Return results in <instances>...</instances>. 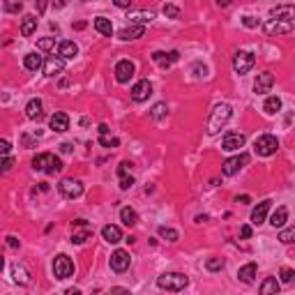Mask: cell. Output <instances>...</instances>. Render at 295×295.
<instances>
[{
	"mask_svg": "<svg viewBox=\"0 0 295 295\" xmlns=\"http://www.w3.org/2000/svg\"><path fill=\"white\" fill-rule=\"evenodd\" d=\"M178 58H180V53L178 51H168V53H164V51H157L155 53V55H152V60L157 62L159 67L161 69H168L171 67V65H173L175 60H178Z\"/></svg>",
	"mask_w": 295,
	"mask_h": 295,
	"instance_id": "cell-18",
	"label": "cell"
},
{
	"mask_svg": "<svg viewBox=\"0 0 295 295\" xmlns=\"http://www.w3.org/2000/svg\"><path fill=\"white\" fill-rule=\"evenodd\" d=\"M58 189H60V194L65 198H79L83 194V185H81V180H76V178H65V180L58 185Z\"/></svg>",
	"mask_w": 295,
	"mask_h": 295,
	"instance_id": "cell-7",
	"label": "cell"
},
{
	"mask_svg": "<svg viewBox=\"0 0 295 295\" xmlns=\"http://www.w3.org/2000/svg\"><path fill=\"white\" fill-rule=\"evenodd\" d=\"M251 198L249 196H238V203H249Z\"/></svg>",
	"mask_w": 295,
	"mask_h": 295,
	"instance_id": "cell-55",
	"label": "cell"
},
{
	"mask_svg": "<svg viewBox=\"0 0 295 295\" xmlns=\"http://www.w3.org/2000/svg\"><path fill=\"white\" fill-rule=\"evenodd\" d=\"M102 235H104V240L108 244H118L122 240V231L118 226H113V224H106V226L102 228Z\"/></svg>",
	"mask_w": 295,
	"mask_h": 295,
	"instance_id": "cell-22",
	"label": "cell"
},
{
	"mask_svg": "<svg viewBox=\"0 0 295 295\" xmlns=\"http://www.w3.org/2000/svg\"><path fill=\"white\" fill-rule=\"evenodd\" d=\"M286 219H288V210L281 205V208H277V210L272 212V217H270V224H272L274 228H281L284 224H286Z\"/></svg>",
	"mask_w": 295,
	"mask_h": 295,
	"instance_id": "cell-30",
	"label": "cell"
},
{
	"mask_svg": "<svg viewBox=\"0 0 295 295\" xmlns=\"http://www.w3.org/2000/svg\"><path fill=\"white\" fill-rule=\"evenodd\" d=\"M254 277H256V263H247L238 270V279L244 281V284H251Z\"/></svg>",
	"mask_w": 295,
	"mask_h": 295,
	"instance_id": "cell-26",
	"label": "cell"
},
{
	"mask_svg": "<svg viewBox=\"0 0 295 295\" xmlns=\"http://www.w3.org/2000/svg\"><path fill=\"white\" fill-rule=\"evenodd\" d=\"M242 23H244V26H247V28H256V26H258V21H256V19H254V16H244V19H242Z\"/></svg>",
	"mask_w": 295,
	"mask_h": 295,
	"instance_id": "cell-45",
	"label": "cell"
},
{
	"mask_svg": "<svg viewBox=\"0 0 295 295\" xmlns=\"http://www.w3.org/2000/svg\"><path fill=\"white\" fill-rule=\"evenodd\" d=\"M92 238V228L88 226L85 219H76L74 221V233H72V242L74 244H83Z\"/></svg>",
	"mask_w": 295,
	"mask_h": 295,
	"instance_id": "cell-9",
	"label": "cell"
},
{
	"mask_svg": "<svg viewBox=\"0 0 295 295\" xmlns=\"http://www.w3.org/2000/svg\"><path fill=\"white\" fill-rule=\"evenodd\" d=\"M44 106H42V99H30L28 104H26V115L30 118V120H42L44 118V111H42Z\"/></svg>",
	"mask_w": 295,
	"mask_h": 295,
	"instance_id": "cell-20",
	"label": "cell"
},
{
	"mask_svg": "<svg viewBox=\"0 0 295 295\" xmlns=\"http://www.w3.org/2000/svg\"><path fill=\"white\" fill-rule=\"evenodd\" d=\"M205 268H208L210 272H217V270H221V268H224V258H208Z\"/></svg>",
	"mask_w": 295,
	"mask_h": 295,
	"instance_id": "cell-39",
	"label": "cell"
},
{
	"mask_svg": "<svg viewBox=\"0 0 295 295\" xmlns=\"http://www.w3.org/2000/svg\"><path fill=\"white\" fill-rule=\"evenodd\" d=\"M157 233H159V238H164L166 242H178V238H180L175 228H168V226H159Z\"/></svg>",
	"mask_w": 295,
	"mask_h": 295,
	"instance_id": "cell-34",
	"label": "cell"
},
{
	"mask_svg": "<svg viewBox=\"0 0 295 295\" xmlns=\"http://www.w3.org/2000/svg\"><path fill=\"white\" fill-rule=\"evenodd\" d=\"M244 141H247V138H244V134H238V132H228L226 136L221 138V148H224L226 152H235V150H240V148H242Z\"/></svg>",
	"mask_w": 295,
	"mask_h": 295,
	"instance_id": "cell-12",
	"label": "cell"
},
{
	"mask_svg": "<svg viewBox=\"0 0 295 295\" xmlns=\"http://www.w3.org/2000/svg\"><path fill=\"white\" fill-rule=\"evenodd\" d=\"M62 69H65V60H62V58H49L44 65V74L55 76V74H60Z\"/></svg>",
	"mask_w": 295,
	"mask_h": 295,
	"instance_id": "cell-25",
	"label": "cell"
},
{
	"mask_svg": "<svg viewBox=\"0 0 295 295\" xmlns=\"http://www.w3.org/2000/svg\"><path fill=\"white\" fill-rule=\"evenodd\" d=\"M7 244H9V247H19V244H21V242L16 240L14 235H9V238H7Z\"/></svg>",
	"mask_w": 295,
	"mask_h": 295,
	"instance_id": "cell-52",
	"label": "cell"
},
{
	"mask_svg": "<svg viewBox=\"0 0 295 295\" xmlns=\"http://www.w3.org/2000/svg\"><path fill=\"white\" fill-rule=\"evenodd\" d=\"M76 53H79V46H76L74 42H69V39L60 42V46H58V55H60L62 60H72Z\"/></svg>",
	"mask_w": 295,
	"mask_h": 295,
	"instance_id": "cell-23",
	"label": "cell"
},
{
	"mask_svg": "<svg viewBox=\"0 0 295 295\" xmlns=\"http://www.w3.org/2000/svg\"><path fill=\"white\" fill-rule=\"evenodd\" d=\"M150 21H152V12H148V14H145V12H138V14L132 19V23H136V26H143V28H145V23H150Z\"/></svg>",
	"mask_w": 295,
	"mask_h": 295,
	"instance_id": "cell-38",
	"label": "cell"
},
{
	"mask_svg": "<svg viewBox=\"0 0 295 295\" xmlns=\"http://www.w3.org/2000/svg\"><path fill=\"white\" fill-rule=\"evenodd\" d=\"M166 104H161V102H159V104H155L152 106V118H155V120H159V118H164V115H166Z\"/></svg>",
	"mask_w": 295,
	"mask_h": 295,
	"instance_id": "cell-40",
	"label": "cell"
},
{
	"mask_svg": "<svg viewBox=\"0 0 295 295\" xmlns=\"http://www.w3.org/2000/svg\"><path fill=\"white\" fill-rule=\"evenodd\" d=\"M187 284H189V279L182 272H164L157 277V286L161 288V291H173V293H178L182 288H187Z\"/></svg>",
	"mask_w": 295,
	"mask_h": 295,
	"instance_id": "cell-1",
	"label": "cell"
},
{
	"mask_svg": "<svg viewBox=\"0 0 295 295\" xmlns=\"http://www.w3.org/2000/svg\"><path fill=\"white\" fill-rule=\"evenodd\" d=\"M150 95H152V83L148 81V79L138 81V83L132 88V99H134V102H145Z\"/></svg>",
	"mask_w": 295,
	"mask_h": 295,
	"instance_id": "cell-16",
	"label": "cell"
},
{
	"mask_svg": "<svg viewBox=\"0 0 295 295\" xmlns=\"http://www.w3.org/2000/svg\"><path fill=\"white\" fill-rule=\"evenodd\" d=\"M72 150H74V145L72 143H62L60 145V152H72Z\"/></svg>",
	"mask_w": 295,
	"mask_h": 295,
	"instance_id": "cell-53",
	"label": "cell"
},
{
	"mask_svg": "<svg viewBox=\"0 0 295 295\" xmlns=\"http://www.w3.org/2000/svg\"><path fill=\"white\" fill-rule=\"evenodd\" d=\"M65 295H83V293H81L79 288H67V293H65Z\"/></svg>",
	"mask_w": 295,
	"mask_h": 295,
	"instance_id": "cell-54",
	"label": "cell"
},
{
	"mask_svg": "<svg viewBox=\"0 0 295 295\" xmlns=\"http://www.w3.org/2000/svg\"><path fill=\"white\" fill-rule=\"evenodd\" d=\"M254 150H256V155H261V157H270V155H274V152L279 150V141H277V136H272V134H263V136L256 138Z\"/></svg>",
	"mask_w": 295,
	"mask_h": 295,
	"instance_id": "cell-4",
	"label": "cell"
},
{
	"mask_svg": "<svg viewBox=\"0 0 295 295\" xmlns=\"http://www.w3.org/2000/svg\"><path fill=\"white\" fill-rule=\"evenodd\" d=\"M35 30H37V16H32V14L23 16V21H21V35L23 37H30Z\"/></svg>",
	"mask_w": 295,
	"mask_h": 295,
	"instance_id": "cell-27",
	"label": "cell"
},
{
	"mask_svg": "<svg viewBox=\"0 0 295 295\" xmlns=\"http://www.w3.org/2000/svg\"><path fill=\"white\" fill-rule=\"evenodd\" d=\"M12 166H14V159H12V157H5V161H2V171L7 173Z\"/></svg>",
	"mask_w": 295,
	"mask_h": 295,
	"instance_id": "cell-49",
	"label": "cell"
},
{
	"mask_svg": "<svg viewBox=\"0 0 295 295\" xmlns=\"http://www.w3.org/2000/svg\"><path fill=\"white\" fill-rule=\"evenodd\" d=\"M53 274H55V279H67V277H72V274H74V261L69 256H65V254L55 256V261H53Z\"/></svg>",
	"mask_w": 295,
	"mask_h": 295,
	"instance_id": "cell-6",
	"label": "cell"
},
{
	"mask_svg": "<svg viewBox=\"0 0 295 295\" xmlns=\"http://www.w3.org/2000/svg\"><path fill=\"white\" fill-rule=\"evenodd\" d=\"M49 125H51L53 132H67V129H69V115L62 113V111H55V113L51 115Z\"/></svg>",
	"mask_w": 295,
	"mask_h": 295,
	"instance_id": "cell-19",
	"label": "cell"
},
{
	"mask_svg": "<svg viewBox=\"0 0 295 295\" xmlns=\"http://www.w3.org/2000/svg\"><path fill=\"white\" fill-rule=\"evenodd\" d=\"M143 32H145L143 26H129V28H122V30L118 32V37H120L122 42H132V39L143 37Z\"/></svg>",
	"mask_w": 295,
	"mask_h": 295,
	"instance_id": "cell-21",
	"label": "cell"
},
{
	"mask_svg": "<svg viewBox=\"0 0 295 295\" xmlns=\"http://www.w3.org/2000/svg\"><path fill=\"white\" fill-rule=\"evenodd\" d=\"M263 30L274 37V35H288V32L293 30V23H286V21H277V19H270V21H265Z\"/></svg>",
	"mask_w": 295,
	"mask_h": 295,
	"instance_id": "cell-11",
	"label": "cell"
},
{
	"mask_svg": "<svg viewBox=\"0 0 295 295\" xmlns=\"http://www.w3.org/2000/svg\"><path fill=\"white\" fill-rule=\"evenodd\" d=\"M12 274H14L16 284H30V272H28L23 265H14V268H12Z\"/></svg>",
	"mask_w": 295,
	"mask_h": 295,
	"instance_id": "cell-32",
	"label": "cell"
},
{
	"mask_svg": "<svg viewBox=\"0 0 295 295\" xmlns=\"http://www.w3.org/2000/svg\"><path fill=\"white\" fill-rule=\"evenodd\" d=\"M164 14L168 19H178L180 16V7H175V5H164Z\"/></svg>",
	"mask_w": 295,
	"mask_h": 295,
	"instance_id": "cell-42",
	"label": "cell"
},
{
	"mask_svg": "<svg viewBox=\"0 0 295 295\" xmlns=\"http://www.w3.org/2000/svg\"><path fill=\"white\" fill-rule=\"evenodd\" d=\"M9 148H12V145H9L7 141H0V152H2L5 157H9Z\"/></svg>",
	"mask_w": 295,
	"mask_h": 295,
	"instance_id": "cell-50",
	"label": "cell"
},
{
	"mask_svg": "<svg viewBox=\"0 0 295 295\" xmlns=\"http://www.w3.org/2000/svg\"><path fill=\"white\" fill-rule=\"evenodd\" d=\"M120 221L125 224V226H134V224L138 221L136 210H134V208H122L120 210Z\"/></svg>",
	"mask_w": 295,
	"mask_h": 295,
	"instance_id": "cell-31",
	"label": "cell"
},
{
	"mask_svg": "<svg viewBox=\"0 0 295 295\" xmlns=\"http://www.w3.org/2000/svg\"><path fill=\"white\" fill-rule=\"evenodd\" d=\"M95 30H97L99 35H104V37H111V35H113V26H111L108 19L97 16V19H95Z\"/></svg>",
	"mask_w": 295,
	"mask_h": 295,
	"instance_id": "cell-29",
	"label": "cell"
},
{
	"mask_svg": "<svg viewBox=\"0 0 295 295\" xmlns=\"http://www.w3.org/2000/svg\"><path fill=\"white\" fill-rule=\"evenodd\" d=\"M279 108H281V99H279V97H274V95H272V97H268V99H265L263 111H265L268 115H274L277 111H279Z\"/></svg>",
	"mask_w": 295,
	"mask_h": 295,
	"instance_id": "cell-33",
	"label": "cell"
},
{
	"mask_svg": "<svg viewBox=\"0 0 295 295\" xmlns=\"http://www.w3.org/2000/svg\"><path fill=\"white\" fill-rule=\"evenodd\" d=\"M2 9H5V12H21L23 2H5V5H2Z\"/></svg>",
	"mask_w": 295,
	"mask_h": 295,
	"instance_id": "cell-43",
	"label": "cell"
},
{
	"mask_svg": "<svg viewBox=\"0 0 295 295\" xmlns=\"http://www.w3.org/2000/svg\"><path fill=\"white\" fill-rule=\"evenodd\" d=\"M132 185H134V178H132V175H122L120 178V189H129Z\"/></svg>",
	"mask_w": 295,
	"mask_h": 295,
	"instance_id": "cell-44",
	"label": "cell"
},
{
	"mask_svg": "<svg viewBox=\"0 0 295 295\" xmlns=\"http://www.w3.org/2000/svg\"><path fill=\"white\" fill-rule=\"evenodd\" d=\"M270 14H272V19H277V21L291 23L295 19V5H277V7L270 9Z\"/></svg>",
	"mask_w": 295,
	"mask_h": 295,
	"instance_id": "cell-17",
	"label": "cell"
},
{
	"mask_svg": "<svg viewBox=\"0 0 295 295\" xmlns=\"http://www.w3.org/2000/svg\"><path fill=\"white\" fill-rule=\"evenodd\" d=\"M37 49L39 51H53L55 49V37H42L37 42Z\"/></svg>",
	"mask_w": 295,
	"mask_h": 295,
	"instance_id": "cell-35",
	"label": "cell"
},
{
	"mask_svg": "<svg viewBox=\"0 0 295 295\" xmlns=\"http://www.w3.org/2000/svg\"><path fill=\"white\" fill-rule=\"evenodd\" d=\"M23 65H26V69H30V72H37V69L44 67V58L37 55V53H28V55L23 58Z\"/></svg>",
	"mask_w": 295,
	"mask_h": 295,
	"instance_id": "cell-28",
	"label": "cell"
},
{
	"mask_svg": "<svg viewBox=\"0 0 295 295\" xmlns=\"http://www.w3.org/2000/svg\"><path fill=\"white\" fill-rule=\"evenodd\" d=\"M134 62L132 60H120L118 65H115V81L118 83H127L129 79L134 76Z\"/></svg>",
	"mask_w": 295,
	"mask_h": 295,
	"instance_id": "cell-13",
	"label": "cell"
},
{
	"mask_svg": "<svg viewBox=\"0 0 295 295\" xmlns=\"http://www.w3.org/2000/svg\"><path fill=\"white\" fill-rule=\"evenodd\" d=\"M129 168H132V164H129V161H122L120 168H118V173H120V178H122V175H127V173H129Z\"/></svg>",
	"mask_w": 295,
	"mask_h": 295,
	"instance_id": "cell-46",
	"label": "cell"
},
{
	"mask_svg": "<svg viewBox=\"0 0 295 295\" xmlns=\"http://www.w3.org/2000/svg\"><path fill=\"white\" fill-rule=\"evenodd\" d=\"M115 7L129 9V7H132V0H115Z\"/></svg>",
	"mask_w": 295,
	"mask_h": 295,
	"instance_id": "cell-48",
	"label": "cell"
},
{
	"mask_svg": "<svg viewBox=\"0 0 295 295\" xmlns=\"http://www.w3.org/2000/svg\"><path fill=\"white\" fill-rule=\"evenodd\" d=\"M254 62H256V58H254V53L249 51H238L233 58V69L238 72V74H247L251 67H254Z\"/></svg>",
	"mask_w": 295,
	"mask_h": 295,
	"instance_id": "cell-8",
	"label": "cell"
},
{
	"mask_svg": "<svg viewBox=\"0 0 295 295\" xmlns=\"http://www.w3.org/2000/svg\"><path fill=\"white\" fill-rule=\"evenodd\" d=\"M108 295H132V293H129L127 288H120V286H115V288H111V293H108Z\"/></svg>",
	"mask_w": 295,
	"mask_h": 295,
	"instance_id": "cell-47",
	"label": "cell"
},
{
	"mask_svg": "<svg viewBox=\"0 0 295 295\" xmlns=\"http://www.w3.org/2000/svg\"><path fill=\"white\" fill-rule=\"evenodd\" d=\"M281 281L277 277H268V279L261 284V295H279Z\"/></svg>",
	"mask_w": 295,
	"mask_h": 295,
	"instance_id": "cell-24",
	"label": "cell"
},
{
	"mask_svg": "<svg viewBox=\"0 0 295 295\" xmlns=\"http://www.w3.org/2000/svg\"><path fill=\"white\" fill-rule=\"evenodd\" d=\"M279 277H281V284H291V281L295 279V272L291 270V268H281Z\"/></svg>",
	"mask_w": 295,
	"mask_h": 295,
	"instance_id": "cell-41",
	"label": "cell"
},
{
	"mask_svg": "<svg viewBox=\"0 0 295 295\" xmlns=\"http://www.w3.org/2000/svg\"><path fill=\"white\" fill-rule=\"evenodd\" d=\"M272 85H274V76L270 72H261L258 79L254 81V92L256 95H265V92L272 90Z\"/></svg>",
	"mask_w": 295,
	"mask_h": 295,
	"instance_id": "cell-14",
	"label": "cell"
},
{
	"mask_svg": "<svg viewBox=\"0 0 295 295\" xmlns=\"http://www.w3.org/2000/svg\"><path fill=\"white\" fill-rule=\"evenodd\" d=\"M279 240L284 244H291V242H295V226H291V228H284L279 233Z\"/></svg>",
	"mask_w": 295,
	"mask_h": 295,
	"instance_id": "cell-36",
	"label": "cell"
},
{
	"mask_svg": "<svg viewBox=\"0 0 295 295\" xmlns=\"http://www.w3.org/2000/svg\"><path fill=\"white\" fill-rule=\"evenodd\" d=\"M247 164H249V155H247V152H240V155H235V157H228L226 161L221 164V173L235 175V173H240Z\"/></svg>",
	"mask_w": 295,
	"mask_h": 295,
	"instance_id": "cell-5",
	"label": "cell"
},
{
	"mask_svg": "<svg viewBox=\"0 0 295 295\" xmlns=\"http://www.w3.org/2000/svg\"><path fill=\"white\" fill-rule=\"evenodd\" d=\"M228 120H231V106L217 104L215 111H212V115H210V120H208V134H217Z\"/></svg>",
	"mask_w": 295,
	"mask_h": 295,
	"instance_id": "cell-3",
	"label": "cell"
},
{
	"mask_svg": "<svg viewBox=\"0 0 295 295\" xmlns=\"http://www.w3.org/2000/svg\"><path fill=\"white\" fill-rule=\"evenodd\" d=\"M99 143L104 145V148H118V138L115 136H108V134H99Z\"/></svg>",
	"mask_w": 295,
	"mask_h": 295,
	"instance_id": "cell-37",
	"label": "cell"
},
{
	"mask_svg": "<svg viewBox=\"0 0 295 295\" xmlns=\"http://www.w3.org/2000/svg\"><path fill=\"white\" fill-rule=\"evenodd\" d=\"M240 235L242 238H251V226H242L240 228Z\"/></svg>",
	"mask_w": 295,
	"mask_h": 295,
	"instance_id": "cell-51",
	"label": "cell"
},
{
	"mask_svg": "<svg viewBox=\"0 0 295 295\" xmlns=\"http://www.w3.org/2000/svg\"><path fill=\"white\" fill-rule=\"evenodd\" d=\"M111 270L113 272H125L129 268V263H132V256H129V251H125V249H115L113 254H111Z\"/></svg>",
	"mask_w": 295,
	"mask_h": 295,
	"instance_id": "cell-10",
	"label": "cell"
},
{
	"mask_svg": "<svg viewBox=\"0 0 295 295\" xmlns=\"http://www.w3.org/2000/svg\"><path fill=\"white\" fill-rule=\"evenodd\" d=\"M32 168H35V171H42V173H46V175H53L62 168V161L55 157V155H51V152H42V155H37V157L32 159Z\"/></svg>",
	"mask_w": 295,
	"mask_h": 295,
	"instance_id": "cell-2",
	"label": "cell"
},
{
	"mask_svg": "<svg viewBox=\"0 0 295 295\" xmlns=\"http://www.w3.org/2000/svg\"><path fill=\"white\" fill-rule=\"evenodd\" d=\"M270 208H272V201L270 198H265V201H261V203L251 210V224L254 226H261L265 221V217H268V212H270Z\"/></svg>",
	"mask_w": 295,
	"mask_h": 295,
	"instance_id": "cell-15",
	"label": "cell"
}]
</instances>
